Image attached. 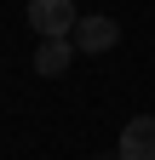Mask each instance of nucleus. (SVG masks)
<instances>
[{"mask_svg": "<svg viewBox=\"0 0 155 160\" xmlns=\"http://www.w3.org/2000/svg\"><path fill=\"white\" fill-rule=\"evenodd\" d=\"M75 52H115V40H121V23H115V17H81V23H75Z\"/></svg>", "mask_w": 155, "mask_h": 160, "instance_id": "f03ea898", "label": "nucleus"}, {"mask_svg": "<svg viewBox=\"0 0 155 160\" xmlns=\"http://www.w3.org/2000/svg\"><path fill=\"white\" fill-rule=\"evenodd\" d=\"M29 23L40 40H69L81 12H75V0H29Z\"/></svg>", "mask_w": 155, "mask_h": 160, "instance_id": "f257e3e1", "label": "nucleus"}, {"mask_svg": "<svg viewBox=\"0 0 155 160\" xmlns=\"http://www.w3.org/2000/svg\"><path fill=\"white\" fill-rule=\"evenodd\" d=\"M69 63H75V40H40V46H35V69L46 80H57Z\"/></svg>", "mask_w": 155, "mask_h": 160, "instance_id": "20e7f679", "label": "nucleus"}, {"mask_svg": "<svg viewBox=\"0 0 155 160\" xmlns=\"http://www.w3.org/2000/svg\"><path fill=\"white\" fill-rule=\"evenodd\" d=\"M98 160H121V154H98Z\"/></svg>", "mask_w": 155, "mask_h": 160, "instance_id": "39448f33", "label": "nucleus"}, {"mask_svg": "<svg viewBox=\"0 0 155 160\" xmlns=\"http://www.w3.org/2000/svg\"><path fill=\"white\" fill-rule=\"evenodd\" d=\"M115 154H121V160H155V114H132Z\"/></svg>", "mask_w": 155, "mask_h": 160, "instance_id": "7ed1b4c3", "label": "nucleus"}]
</instances>
